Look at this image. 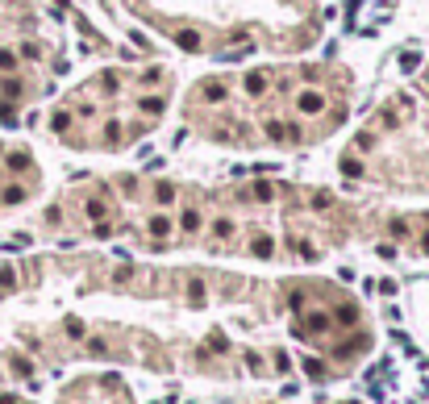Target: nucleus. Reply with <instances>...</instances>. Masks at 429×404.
<instances>
[{"label":"nucleus","mask_w":429,"mask_h":404,"mask_svg":"<svg viewBox=\"0 0 429 404\" xmlns=\"http://www.w3.org/2000/svg\"><path fill=\"white\" fill-rule=\"evenodd\" d=\"M296 109H300L304 117H317V113H325V96H321V92H300V96H296Z\"/></svg>","instance_id":"nucleus-1"},{"label":"nucleus","mask_w":429,"mask_h":404,"mask_svg":"<svg viewBox=\"0 0 429 404\" xmlns=\"http://www.w3.org/2000/svg\"><path fill=\"white\" fill-rule=\"evenodd\" d=\"M200 96L212 100V104H221V100L229 96V88H225V79H204V83H200Z\"/></svg>","instance_id":"nucleus-2"},{"label":"nucleus","mask_w":429,"mask_h":404,"mask_svg":"<svg viewBox=\"0 0 429 404\" xmlns=\"http://www.w3.org/2000/svg\"><path fill=\"white\" fill-rule=\"evenodd\" d=\"M179 229H183V233H196V229H200V212H196V208H183Z\"/></svg>","instance_id":"nucleus-3"},{"label":"nucleus","mask_w":429,"mask_h":404,"mask_svg":"<svg viewBox=\"0 0 429 404\" xmlns=\"http://www.w3.org/2000/svg\"><path fill=\"white\" fill-rule=\"evenodd\" d=\"M246 92H250V96H263V92H267V75L263 71H250L246 75Z\"/></svg>","instance_id":"nucleus-4"},{"label":"nucleus","mask_w":429,"mask_h":404,"mask_svg":"<svg viewBox=\"0 0 429 404\" xmlns=\"http://www.w3.org/2000/svg\"><path fill=\"white\" fill-rule=\"evenodd\" d=\"M21 200H25V188H21V183H9V188L0 192V204H21Z\"/></svg>","instance_id":"nucleus-5"},{"label":"nucleus","mask_w":429,"mask_h":404,"mask_svg":"<svg viewBox=\"0 0 429 404\" xmlns=\"http://www.w3.org/2000/svg\"><path fill=\"white\" fill-rule=\"evenodd\" d=\"M138 109H142L146 117H159V113H163V96H142V100H138Z\"/></svg>","instance_id":"nucleus-6"},{"label":"nucleus","mask_w":429,"mask_h":404,"mask_svg":"<svg viewBox=\"0 0 429 404\" xmlns=\"http://www.w3.org/2000/svg\"><path fill=\"white\" fill-rule=\"evenodd\" d=\"M175 42H179V50H200V42H196V34H192V29H179V34H175Z\"/></svg>","instance_id":"nucleus-7"},{"label":"nucleus","mask_w":429,"mask_h":404,"mask_svg":"<svg viewBox=\"0 0 429 404\" xmlns=\"http://www.w3.org/2000/svg\"><path fill=\"white\" fill-rule=\"evenodd\" d=\"M50 130H54V134H67V130H71V113H54V117H50Z\"/></svg>","instance_id":"nucleus-8"},{"label":"nucleus","mask_w":429,"mask_h":404,"mask_svg":"<svg viewBox=\"0 0 429 404\" xmlns=\"http://www.w3.org/2000/svg\"><path fill=\"white\" fill-rule=\"evenodd\" d=\"M300 329H329V317H325V313H313V317H304Z\"/></svg>","instance_id":"nucleus-9"},{"label":"nucleus","mask_w":429,"mask_h":404,"mask_svg":"<svg viewBox=\"0 0 429 404\" xmlns=\"http://www.w3.org/2000/svg\"><path fill=\"white\" fill-rule=\"evenodd\" d=\"M150 233H155V238L171 233V221H167V217H150Z\"/></svg>","instance_id":"nucleus-10"},{"label":"nucleus","mask_w":429,"mask_h":404,"mask_svg":"<svg viewBox=\"0 0 429 404\" xmlns=\"http://www.w3.org/2000/svg\"><path fill=\"white\" fill-rule=\"evenodd\" d=\"M250 250H254L259 259H271V250H275V246H271V238H254V246H250Z\"/></svg>","instance_id":"nucleus-11"},{"label":"nucleus","mask_w":429,"mask_h":404,"mask_svg":"<svg viewBox=\"0 0 429 404\" xmlns=\"http://www.w3.org/2000/svg\"><path fill=\"white\" fill-rule=\"evenodd\" d=\"M338 321H342V325H354V321H358V308H354V304H342V308H338Z\"/></svg>","instance_id":"nucleus-12"},{"label":"nucleus","mask_w":429,"mask_h":404,"mask_svg":"<svg viewBox=\"0 0 429 404\" xmlns=\"http://www.w3.org/2000/svg\"><path fill=\"white\" fill-rule=\"evenodd\" d=\"M304 371H309V379H325V367L317 358H304Z\"/></svg>","instance_id":"nucleus-13"},{"label":"nucleus","mask_w":429,"mask_h":404,"mask_svg":"<svg viewBox=\"0 0 429 404\" xmlns=\"http://www.w3.org/2000/svg\"><path fill=\"white\" fill-rule=\"evenodd\" d=\"M83 212H88V221H92V217L100 221V217H104V200H88V204H83Z\"/></svg>","instance_id":"nucleus-14"},{"label":"nucleus","mask_w":429,"mask_h":404,"mask_svg":"<svg viewBox=\"0 0 429 404\" xmlns=\"http://www.w3.org/2000/svg\"><path fill=\"white\" fill-rule=\"evenodd\" d=\"M233 233V225L225 221V217H221V221H212V238H229Z\"/></svg>","instance_id":"nucleus-15"},{"label":"nucleus","mask_w":429,"mask_h":404,"mask_svg":"<svg viewBox=\"0 0 429 404\" xmlns=\"http://www.w3.org/2000/svg\"><path fill=\"white\" fill-rule=\"evenodd\" d=\"M171 196H175V188H171V183H159V188H155V200H163V204H167Z\"/></svg>","instance_id":"nucleus-16"},{"label":"nucleus","mask_w":429,"mask_h":404,"mask_svg":"<svg viewBox=\"0 0 429 404\" xmlns=\"http://www.w3.org/2000/svg\"><path fill=\"white\" fill-rule=\"evenodd\" d=\"M254 196H259V200H271L275 188H271V183H254Z\"/></svg>","instance_id":"nucleus-17"},{"label":"nucleus","mask_w":429,"mask_h":404,"mask_svg":"<svg viewBox=\"0 0 429 404\" xmlns=\"http://www.w3.org/2000/svg\"><path fill=\"white\" fill-rule=\"evenodd\" d=\"M208 350H229V342H225L221 333H212V337H208Z\"/></svg>","instance_id":"nucleus-18"},{"label":"nucleus","mask_w":429,"mask_h":404,"mask_svg":"<svg viewBox=\"0 0 429 404\" xmlns=\"http://www.w3.org/2000/svg\"><path fill=\"white\" fill-rule=\"evenodd\" d=\"M342 171H346V175H358V171H362V163H354V159H342Z\"/></svg>","instance_id":"nucleus-19"},{"label":"nucleus","mask_w":429,"mask_h":404,"mask_svg":"<svg viewBox=\"0 0 429 404\" xmlns=\"http://www.w3.org/2000/svg\"><path fill=\"white\" fill-rule=\"evenodd\" d=\"M92 233H96V238H109V233H113V225H109V221H96V229H92Z\"/></svg>","instance_id":"nucleus-20"},{"label":"nucleus","mask_w":429,"mask_h":404,"mask_svg":"<svg viewBox=\"0 0 429 404\" xmlns=\"http://www.w3.org/2000/svg\"><path fill=\"white\" fill-rule=\"evenodd\" d=\"M67 333H71V337H79V333H83V325H79L75 317H67Z\"/></svg>","instance_id":"nucleus-21"},{"label":"nucleus","mask_w":429,"mask_h":404,"mask_svg":"<svg viewBox=\"0 0 429 404\" xmlns=\"http://www.w3.org/2000/svg\"><path fill=\"white\" fill-rule=\"evenodd\" d=\"M421 250H425V254H429V233H425V238H421Z\"/></svg>","instance_id":"nucleus-22"},{"label":"nucleus","mask_w":429,"mask_h":404,"mask_svg":"<svg viewBox=\"0 0 429 404\" xmlns=\"http://www.w3.org/2000/svg\"><path fill=\"white\" fill-rule=\"evenodd\" d=\"M342 404H354V400H342Z\"/></svg>","instance_id":"nucleus-23"}]
</instances>
